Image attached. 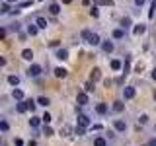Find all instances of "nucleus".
I'll return each instance as SVG.
<instances>
[{
  "instance_id": "obj_47",
  "label": "nucleus",
  "mask_w": 156,
  "mask_h": 146,
  "mask_svg": "<svg viewBox=\"0 0 156 146\" xmlns=\"http://www.w3.org/2000/svg\"><path fill=\"white\" fill-rule=\"evenodd\" d=\"M152 80L156 82V68H154V70H152Z\"/></svg>"
},
{
  "instance_id": "obj_35",
  "label": "nucleus",
  "mask_w": 156,
  "mask_h": 146,
  "mask_svg": "<svg viewBox=\"0 0 156 146\" xmlns=\"http://www.w3.org/2000/svg\"><path fill=\"white\" fill-rule=\"evenodd\" d=\"M121 27H131V18L129 16H127V18H123V22H121Z\"/></svg>"
},
{
  "instance_id": "obj_4",
  "label": "nucleus",
  "mask_w": 156,
  "mask_h": 146,
  "mask_svg": "<svg viewBox=\"0 0 156 146\" xmlns=\"http://www.w3.org/2000/svg\"><path fill=\"white\" fill-rule=\"evenodd\" d=\"M90 80H92V82H100V80H101V70H100V68H92Z\"/></svg>"
},
{
  "instance_id": "obj_40",
  "label": "nucleus",
  "mask_w": 156,
  "mask_h": 146,
  "mask_svg": "<svg viewBox=\"0 0 156 146\" xmlns=\"http://www.w3.org/2000/svg\"><path fill=\"white\" fill-rule=\"evenodd\" d=\"M0 130H2V133L8 130V123H6V121H0Z\"/></svg>"
},
{
  "instance_id": "obj_51",
  "label": "nucleus",
  "mask_w": 156,
  "mask_h": 146,
  "mask_svg": "<svg viewBox=\"0 0 156 146\" xmlns=\"http://www.w3.org/2000/svg\"><path fill=\"white\" fill-rule=\"evenodd\" d=\"M154 133H156V125H154Z\"/></svg>"
},
{
  "instance_id": "obj_37",
  "label": "nucleus",
  "mask_w": 156,
  "mask_h": 146,
  "mask_svg": "<svg viewBox=\"0 0 156 146\" xmlns=\"http://www.w3.org/2000/svg\"><path fill=\"white\" fill-rule=\"evenodd\" d=\"M41 119H43V123H45V125H49V123H51V121H53V117L49 115V113H45V115L41 117Z\"/></svg>"
},
{
  "instance_id": "obj_39",
  "label": "nucleus",
  "mask_w": 156,
  "mask_h": 146,
  "mask_svg": "<svg viewBox=\"0 0 156 146\" xmlns=\"http://www.w3.org/2000/svg\"><path fill=\"white\" fill-rule=\"evenodd\" d=\"M139 123L140 125H146V123H148V115H140L139 117Z\"/></svg>"
},
{
  "instance_id": "obj_25",
  "label": "nucleus",
  "mask_w": 156,
  "mask_h": 146,
  "mask_svg": "<svg viewBox=\"0 0 156 146\" xmlns=\"http://www.w3.org/2000/svg\"><path fill=\"white\" fill-rule=\"evenodd\" d=\"M49 12H51V14H53V16H57V14H58V12H61V6H58V4H57V2H53V4H51V6H49Z\"/></svg>"
},
{
  "instance_id": "obj_21",
  "label": "nucleus",
  "mask_w": 156,
  "mask_h": 146,
  "mask_svg": "<svg viewBox=\"0 0 156 146\" xmlns=\"http://www.w3.org/2000/svg\"><path fill=\"white\" fill-rule=\"evenodd\" d=\"M35 23L39 26V29H47V26H49V23H47V19L43 18V16H39V18L35 19Z\"/></svg>"
},
{
  "instance_id": "obj_1",
  "label": "nucleus",
  "mask_w": 156,
  "mask_h": 146,
  "mask_svg": "<svg viewBox=\"0 0 156 146\" xmlns=\"http://www.w3.org/2000/svg\"><path fill=\"white\" fill-rule=\"evenodd\" d=\"M135 96H136V88L135 86H125L123 88V97L125 99H133Z\"/></svg>"
},
{
  "instance_id": "obj_11",
  "label": "nucleus",
  "mask_w": 156,
  "mask_h": 146,
  "mask_svg": "<svg viewBox=\"0 0 156 146\" xmlns=\"http://www.w3.org/2000/svg\"><path fill=\"white\" fill-rule=\"evenodd\" d=\"M113 39H123L125 37V27H117V29H113Z\"/></svg>"
},
{
  "instance_id": "obj_43",
  "label": "nucleus",
  "mask_w": 156,
  "mask_h": 146,
  "mask_svg": "<svg viewBox=\"0 0 156 146\" xmlns=\"http://www.w3.org/2000/svg\"><path fill=\"white\" fill-rule=\"evenodd\" d=\"M146 0H135V6H144Z\"/></svg>"
},
{
  "instance_id": "obj_16",
  "label": "nucleus",
  "mask_w": 156,
  "mask_h": 146,
  "mask_svg": "<svg viewBox=\"0 0 156 146\" xmlns=\"http://www.w3.org/2000/svg\"><path fill=\"white\" fill-rule=\"evenodd\" d=\"M55 57L58 58V61H66V58H68V51H66V49H58Z\"/></svg>"
},
{
  "instance_id": "obj_23",
  "label": "nucleus",
  "mask_w": 156,
  "mask_h": 146,
  "mask_svg": "<svg viewBox=\"0 0 156 146\" xmlns=\"http://www.w3.org/2000/svg\"><path fill=\"white\" fill-rule=\"evenodd\" d=\"M94 146H107V140L104 136H96L94 138Z\"/></svg>"
},
{
  "instance_id": "obj_15",
  "label": "nucleus",
  "mask_w": 156,
  "mask_h": 146,
  "mask_svg": "<svg viewBox=\"0 0 156 146\" xmlns=\"http://www.w3.org/2000/svg\"><path fill=\"white\" fill-rule=\"evenodd\" d=\"M16 111H18V113H26V111H27V103H26V99L18 101V105H16Z\"/></svg>"
},
{
  "instance_id": "obj_8",
  "label": "nucleus",
  "mask_w": 156,
  "mask_h": 146,
  "mask_svg": "<svg viewBox=\"0 0 156 146\" xmlns=\"http://www.w3.org/2000/svg\"><path fill=\"white\" fill-rule=\"evenodd\" d=\"M53 72H55L57 78H66V76H68V70H66V68H62V66H57Z\"/></svg>"
},
{
  "instance_id": "obj_17",
  "label": "nucleus",
  "mask_w": 156,
  "mask_h": 146,
  "mask_svg": "<svg viewBox=\"0 0 156 146\" xmlns=\"http://www.w3.org/2000/svg\"><path fill=\"white\" fill-rule=\"evenodd\" d=\"M12 97H14V99H18V101H22L23 99V92L20 90V88H14V90H12Z\"/></svg>"
},
{
  "instance_id": "obj_18",
  "label": "nucleus",
  "mask_w": 156,
  "mask_h": 146,
  "mask_svg": "<svg viewBox=\"0 0 156 146\" xmlns=\"http://www.w3.org/2000/svg\"><path fill=\"white\" fill-rule=\"evenodd\" d=\"M22 58H23V61H31V58H33V51H31V49H23V51H22Z\"/></svg>"
},
{
  "instance_id": "obj_53",
  "label": "nucleus",
  "mask_w": 156,
  "mask_h": 146,
  "mask_svg": "<svg viewBox=\"0 0 156 146\" xmlns=\"http://www.w3.org/2000/svg\"><path fill=\"white\" fill-rule=\"evenodd\" d=\"M144 146H148V144H144Z\"/></svg>"
},
{
  "instance_id": "obj_7",
  "label": "nucleus",
  "mask_w": 156,
  "mask_h": 146,
  "mask_svg": "<svg viewBox=\"0 0 156 146\" xmlns=\"http://www.w3.org/2000/svg\"><path fill=\"white\" fill-rule=\"evenodd\" d=\"M74 134V129L70 125H62L61 127V136H72Z\"/></svg>"
},
{
  "instance_id": "obj_46",
  "label": "nucleus",
  "mask_w": 156,
  "mask_h": 146,
  "mask_svg": "<svg viewBox=\"0 0 156 146\" xmlns=\"http://www.w3.org/2000/svg\"><path fill=\"white\" fill-rule=\"evenodd\" d=\"M148 146H156V138H150L148 140Z\"/></svg>"
},
{
  "instance_id": "obj_49",
  "label": "nucleus",
  "mask_w": 156,
  "mask_h": 146,
  "mask_svg": "<svg viewBox=\"0 0 156 146\" xmlns=\"http://www.w3.org/2000/svg\"><path fill=\"white\" fill-rule=\"evenodd\" d=\"M6 2H10V4H12V2H18V0H6Z\"/></svg>"
},
{
  "instance_id": "obj_20",
  "label": "nucleus",
  "mask_w": 156,
  "mask_h": 146,
  "mask_svg": "<svg viewBox=\"0 0 156 146\" xmlns=\"http://www.w3.org/2000/svg\"><path fill=\"white\" fill-rule=\"evenodd\" d=\"M113 111H115V113L125 111V103H123V101H113Z\"/></svg>"
},
{
  "instance_id": "obj_34",
  "label": "nucleus",
  "mask_w": 156,
  "mask_h": 146,
  "mask_svg": "<svg viewBox=\"0 0 156 146\" xmlns=\"http://www.w3.org/2000/svg\"><path fill=\"white\" fill-rule=\"evenodd\" d=\"M90 16H92V18H100V10H98V6H96V4L90 8Z\"/></svg>"
},
{
  "instance_id": "obj_50",
  "label": "nucleus",
  "mask_w": 156,
  "mask_h": 146,
  "mask_svg": "<svg viewBox=\"0 0 156 146\" xmlns=\"http://www.w3.org/2000/svg\"><path fill=\"white\" fill-rule=\"evenodd\" d=\"M154 99H156V90H154Z\"/></svg>"
},
{
  "instance_id": "obj_12",
  "label": "nucleus",
  "mask_w": 156,
  "mask_h": 146,
  "mask_svg": "<svg viewBox=\"0 0 156 146\" xmlns=\"http://www.w3.org/2000/svg\"><path fill=\"white\" fill-rule=\"evenodd\" d=\"M101 49H104V53H113L115 45L111 41H104V43H101Z\"/></svg>"
},
{
  "instance_id": "obj_38",
  "label": "nucleus",
  "mask_w": 156,
  "mask_h": 146,
  "mask_svg": "<svg viewBox=\"0 0 156 146\" xmlns=\"http://www.w3.org/2000/svg\"><path fill=\"white\" fill-rule=\"evenodd\" d=\"M43 134H45V136H51V134H53V129H51L49 125H45V129H43Z\"/></svg>"
},
{
  "instance_id": "obj_2",
  "label": "nucleus",
  "mask_w": 156,
  "mask_h": 146,
  "mask_svg": "<svg viewBox=\"0 0 156 146\" xmlns=\"http://www.w3.org/2000/svg\"><path fill=\"white\" fill-rule=\"evenodd\" d=\"M39 74H41V66H39V64H31L27 68V76L29 78H37Z\"/></svg>"
},
{
  "instance_id": "obj_3",
  "label": "nucleus",
  "mask_w": 156,
  "mask_h": 146,
  "mask_svg": "<svg viewBox=\"0 0 156 146\" xmlns=\"http://www.w3.org/2000/svg\"><path fill=\"white\" fill-rule=\"evenodd\" d=\"M113 127H115V130H119V133H125V130H127V123H125V121H121V119H115L113 121Z\"/></svg>"
},
{
  "instance_id": "obj_31",
  "label": "nucleus",
  "mask_w": 156,
  "mask_h": 146,
  "mask_svg": "<svg viewBox=\"0 0 156 146\" xmlns=\"http://www.w3.org/2000/svg\"><path fill=\"white\" fill-rule=\"evenodd\" d=\"M8 84H10V86H18V84H20V76H14V74L8 76Z\"/></svg>"
},
{
  "instance_id": "obj_48",
  "label": "nucleus",
  "mask_w": 156,
  "mask_h": 146,
  "mask_svg": "<svg viewBox=\"0 0 156 146\" xmlns=\"http://www.w3.org/2000/svg\"><path fill=\"white\" fill-rule=\"evenodd\" d=\"M61 2H62V4H70L72 0H61Z\"/></svg>"
},
{
  "instance_id": "obj_26",
  "label": "nucleus",
  "mask_w": 156,
  "mask_h": 146,
  "mask_svg": "<svg viewBox=\"0 0 156 146\" xmlns=\"http://www.w3.org/2000/svg\"><path fill=\"white\" fill-rule=\"evenodd\" d=\"M51 101H49V97H45V96H39L37 97V105H43V107H47Z\"/></svg>"
},
{
  "instance_id": "obj_29",
  "label": "nucleus",
  "mask_w": 156,
  "mask_h": 146,
  "mask_svg": "<svg viewBox=\"0 0 156 146\" xmlns=\"http://www.w3.org/2000/svg\"><path fill=\"white\" fill-rule=\"evenodd\" d=\"M0 14H2V16H6V14H10V2H6V0H4L2 8H0Z\"/></svg>"
},
{
  "instance_id": "obj_52",
  "label": "nucleus",
  "mask_w": 156,
  "mask_h": 146,
  "mask_svg": "<svg viewBox=\"0 0 156 146\" xmlns=\"http://www.w3.org/2000/svg\"><path fill=\"white\" fill-rule=\"evenodd\" d=\"M37 2H43V0H37Z\"/></svg>"
},
{
  "instance_id": "obj_14",
  "label": "nucleus",
  "mask_w": 156,
  "mask_h": 146,
  "mask_svg": "<svg viewBox=\"0 0 156 146\" xmlns=\"http://www.w3.org/2000/svg\"><path fill=\"white\" fill-rule=\"evenodd\" d=\"M37 31H39V26H37V23H29V26H27V33H29L31 37H35Z\"/></svg>"
},
{
  "instance_id": "obj_32",
  "label": "nucleus",
  "mask_w": 156,
  "mask_h": 146,
  "mask_svg": "<svg viewBox=\"0 0 156 146\" xmlns=\"http://www.w3.org/2000/svg\"><path fill=\"white\" fill-rule=\"evenodd\" d=\"M90 35H92V31H90V29H82V33H80V37L82 39H84V41L88 43V39H90Z\"/></svg>"
},
{
  "instance_id": "obj_6",
  "label": "nucleus",
  "mask_w": 156,
  "mask_h": 146,
  "mask_svg": "<svg viewBox=\"0 0 156 146\" xmlns=\"http://www.w3.org/2000/svg\"><path fill=\"white\" fill-rule=\"evenodd\" d=\"M78 125L80 127H90V117L84 113H78Z\"/></svg>"
},
{
  "instance_id": "obj_33",
  "label": "nucleus",
  "mask_w": 156,
  "mask_h": 146,
  "mask_svg": "<svg viewBox=\"0 0 156 146\" xmlns=\"http://www.w3.org/2000/svg\"><path fill=\"white\" fill-rule=\"evenodd\" d=\"M84 133H86V127H80V125H76V129H74V134H78V136H84Z\"/></svg>"
},
{
  "instance_id": "obj_9",
  "label": "nucleus",
  "mask_w": 156,
  "mask_h": 146,
  "mask_svg": "<svg viewBox=\"0 0 156 146\" xmlns=\"http://www.w3.org/2000/svg\"><path fill=\"white\" fill-rule=\"evenodd\" d=\"M88 43H90L92 47H96V45H101V39H100V35H98V33H92L90 39H88Z\"/></svg>"
},
{
  "instance_id": "obj_10",
  "label": "nucleus",
  "mask_w": 156,
  "mask_h": 146,
  "mask_svg": "<svg viewBox=\"0 0 156 146\" xmlns=\"http://www.w3.org/2000/svg\"><path fill=\"white\" fill-rule=\"evenodd\" d=\"M131 72V55L125 57V62H123V76H127Z\"/></svg>"
},
{
  "instance_id": "obj_24",
  "label": "nucleus",
  "mask_w": 156,
  "mask_h": 146,
  "mask_svg": "<svg viewBox=\"0 0 156 146\" xmlns=\"http://www.w3.org/2000/svg\"><path fill=\"white\" fill-rule=\"evenodd\" d=\"M96 6H113V0H94Z\"/></svg>"
},
{
  "instance_id": "obj_13",
  "label": "nucleus",
  "mask_w": 156,
  "mask_h": 146,
  "mask_svg": "<svg viewBox=\"0 0 156 146\" xmlns=\"http://www.w3.org/2000/svg\"><path fill=\"white\" fill-rule=\"evenodd\" d=\"M109 66H111V70H123V62L117 61V58H113V61L109 62Z\"/></svg>"
},
{
  "instance_id": "obj_22",
  "label": "nucleus",
  "mask_w": 156,
  "mask_h": 146,
  "mask_svg": "<svg viewBox=\"0 0 156 146\" xmlns=\"http://www.w3.org/2000/svg\"><path fill=\"white\" fill-rule=\"evenodd\" d=\"M107 109H109V107H107V103H98V105H96V111H98L100 115H105Z\"/></svg>"
},
{
  "instance_id": "obj_19",
  "label": "nucleus",
  "mask_w": 156,
  "mask_h": 146,
  "mask_svg": "<svg viewBox=\"0 0 156 146\" xmlns=\"http://www.w3.org/2000/svg\"><path fill=\"white\" fill-rule=\"evenodd\" d=\"M144 31H146V26H144V23H139V26H135V29H133L135 35H143Z\"/></svg>"
},
{
  "instance_id": "obj_5",
  "label": "nucleus",
  "mask_w": 156,
  "mask_h": 146,
  "mask_svg": "<svg viewBox=\"0 0 156 146\" xmlns=\"http://www.w3.org/2000/svg\"><path fill=\"white\" fill-rule=\"evenodd\" d=\"M76 101H78V105H86L88 103V92H78Z\"/></svg>"
},
{
  "instance_id": "obj_41",
  "label": "nucleus",
  "mask_w": 156,
  "mask_h": 146,
  "mask_svg": "<svg viewBox=\"0 0 156 146\" xmlns=\"http://www.w3.org/2000/svg\"><path fill=\"white\" fill-rule=\"evenodd\" d=\"M58 45H61V41H57V39H53V41H49V47H53V49H57Z\"/></svg>"
},
{
  "instance_id": "obj_44",
  "label": "nucleus",
  "mask_w": 156,
  "mask_h": 146,
  "mask_svg": "<svg viewBox=\"0 0 156 146\" xmlns=\"http://www.w3.org/2000/svg\"><path fill=\"white\" fill-rule=\"evenodd\" d=\"M14 144H16V146H23V140L22 138H16V140H14Z\"/></svg>"
},
{
  "instance_id": "obj_45",
  "label": "nucleus",
  "mask_w": 156,
  "mask_h": 146,
  "mask_svg": "<svg viewBox=\"0 0 156 146\" xmlns=\"http://www.w3.org/2000/svg\"><path fill=\"white\" fill-rule=\"evenodd\" d=\"M92 130H101V125H92Z\"/></svg>"
},
{
  "instance_id": "obj_27",
  "label": "nucleus",
  "mask_w": 156,
  "mask_h": 146,
  "mask_svg": "<svg viewBox=\"0 0 156 146\" xmlns=\"http://www.w3.org/2000/svg\"><path fill=\"white\" fill-rule=\"evenodd\" d=\"M26 103H27V111H35V105H37V99H26Z\"/></svg>"
},
{
  "instance_id": "obj_28",
  "label": "nucleus",
  "mask_w": 156,
  "mask_h": 146,
  "mask_svg": "<svg viewBox=\"0 0 156 146\" xmlns=\"http://www.w3.org/2000/svg\"><path fill=\"white\" fill-rule=\"evenodd\" d=\"M41 117H31V119H29V125H31V129H35V127H39V123H41Z\"/></svg>"
},
{
  "instance_id": "obj_30",
  "label": "nucleus",
  "mask_w": 156,
  "mask_h": 146,
  "mask_svg": "<svg viewBox=\"0 0 156 146\" xmlns=\"http://www.w3.org/2000/svg\"><path fill=\"white\" fill-rule=\"evenodd\" d=\"M94 88H96V82H86V86H84V92H88V94H92L94 92Z\"/></svg>"
},
{
  "instance_id": "obj_36",
  "label": "nucleus",
  "mask_w": 156,
  "mask_h": 146,
  "mask_svg": "<svg viewBox=\"0 0 156 146\" xmlns=\"http://www.w3.org/2000/svg\"><path fill=\"white\" fill-rule=\"evenodd\" d=\"M31 4H33V2H31V0H26V2H22V4H18V6H16V8H20V10H22V8H29V6H31Z\"/></svg>"
},
{
  "instance_id": "obj_42",
  "label": "nucleus",
  "mask_w": 156,
  "mask_h": 146,
  "mask_svg": "<svg viewBox=\"0 0 156 146\" xmlns=\"http://www.w3.org/2000/svg\"><path fill=\"white\" fill-rule=\"evenodd\" d=\"M6 35H8V29H6V27H2V29H0V37L4 39V37H6Z\"/></svg>"
}]
</instances>
